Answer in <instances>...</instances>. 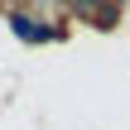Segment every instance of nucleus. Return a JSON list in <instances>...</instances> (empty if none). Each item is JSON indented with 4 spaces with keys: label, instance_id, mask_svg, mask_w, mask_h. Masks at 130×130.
Returning a JSON list of instances; mask_svg holds the SVG:
<instances>
[{
    "label": "nucleus",
    "instance_id": "obj_1",
    "mask_svg": "<svg viewBox=\"0 0 130 130\" xmlns=\"http://www.w3.org/2000/svg\"><path fill=\"white\" fill-rule=\"evenodd\" d=\"M10 29L19 39H53V29H39V19H29V14H10Z\"/></svg>",
    "mask_w": 130,
    "mask_h": 130
},
{
    "label": "nucleus",
    "instance_id": "obj_2",
    "mask_svg": "<svg viewBox=\"0 0 130 130\" xmlns=\"http://www.w3.org/2000/svg\"><path fill=\"white\" fill-rule=\"evenodd\" d=\"M77 5H96V0H77Z\"/></svg>",
    "mask_w": 130,
    "mask_h": 130
}]
</instances>
